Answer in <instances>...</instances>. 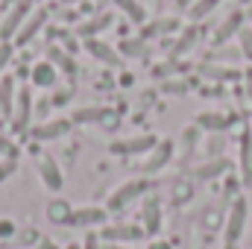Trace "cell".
I'll return each instance as SVG.
<instances>
[{
  "mask_svg": "<svg viewBox=\"0 0 252 249\" xmlns=\"http://www.w3.org/2000/svg\"><path fill=\"white\" fill-rule=\"evenodd\" d=\"M188 3H190V0H179V6H188Z\"/></svg>",
  "mask_w": 252,
  "mask_h": 249,
  "instance_id": "43",
  "label": "cell"
},
{
  "mask_svg": "<svg viewBox=\"0 0 252 249\" xmlns=\"http://www.w3.org/2000/svg\"><path fill=\"white\" fill-rule=\"evenodd\" d=\"M0 3H15V0H0Z\"/></svg>",
  "mask_w": 252,
  "mask_h": 249,
  "instance_id": "46",
  "label": "cell"
},
{
  "mask_svg": "<svg viewBox=\"0 0 252 249\" xmlns=\"http://www.w3.org/2000/svg\"><path fill=\"white\" fill-rule=\"evenodd\" d=\"M147 193H150V182H147V179H129V182L118 185L109 193L106 208H109V211H124L126 205H132L138 196H147Z\"/></svg>",
  "mask_w": 252,
  "mask_h": 249,
  "instance_id": "2",
  "label": "cell"
},
{
  "mask_svg": "<svg viewBox=\"0 0 252 249\" xmlns=\"http://www.w3.org/2000/svg\"><path fill=\"white\" fill-rule=\"evenodd\" d=\"M106 220H109V208H100V205H82V208H73L70 226L91 229V226H106Z\"/></svg>",
  "mask_w": 252,
  "mask_h": 249,
  "instance_id": "13",
  "label": "cell"
},
{
  "mask_svg": "<svg viewBox=\"0 0 252 249\" xmlns=\"http://www.w3.org/2000/svg\"><path fill=\"white\" fill-rule=\"evenodd\" d=\"M247 220H250V202H247V196H238L226 217V244H238L244 238Z\"/></svg>",
  "mask_w": 252,
  "mask_h": 249,
  "instance_id": "3",
  "label": "cell"
},
{
  "mask_svg": "<svg viewBox=\"0 0 252 249\" xmlns=\"http://www.w3.org/2000/svg\"><path fill=\"white\" fill-rule=\"evenodd\" d=\"M70 217H73V205H70L67 199H53V202L47 205V220H50L53 226H67Z\"/></svg>",
  "mask_w": 252,
  "mask_h": 249,
  "instance_id": "19",
  "label": "cell"
},
{
  "mask_svg": "<svg viewBox=\"0 0 252 249\" xmlns=\"http://www.w3.org/2000/svg\"><path fill=\"white\" fill-rule=\"evenodd\" d=\"M238 44H241V56L252 62V27H247V24L241 27V32H238Z\"/></svg>",
  "mask_w": 252,
  "mask_h": 249,
  "instance_id": "28",
  "label": "cell"
},
{
  "mask_svg": "<svg viewBox=\"0 0 252 249\" xmlns=\"http://www.w3.org/2000/svg\"><path fill=\"white\" fill-rule=\"evenodd\" d=\"M170 158H173V141H167V138H164V141H158V144L150 150L147 161L141 164V173H144V176H153V173H158Z\"/></svg>",
  "mask_w": 252,
  "mask_h": 249,
  "instance_id": "10",
  "label": "cell"
},
{
  "mask_svg": "<svg viewBox=\"0 0 252 249\" xmlns=\"http://www.w3.org/2000/svg\"><path fill=\"white\" fill-rule=\"evenodd\" d=\"M12 173H15V158H6V164H0V182L9 179Z\"/></svg>",
  "mask_w": 252,
  "mask_h": 249,
  "instance_id": "36",
  "label": "cell"
},
{
  "mask_svg": "<svg viewBox=\"0 0 252 249\" xmlns=\"http://www.w3.org/2000/svg\"><path fill=\"white\" fill-rule=\"evenodd\" d=\"M196 38H199V32H196V27H188L185 30V35L173 44V56H182V53H188L190 47L196 44Z\"/></svg>",
  "mask_w": 252,
  "mask_h": 249,
  "instance_id": "27",
  "label": "cell"
},
{
  "mask_svg": "<svg viewBox=\"0 0 252 249\" xmlns=\"http://www.w3.org/2000/svg\"><path fill=\"white\" fill-rule=\"evenodd\" d=\"M82 249H100V238H97V235H88V238H85V247Z\"/></svg>",
  "mask_w": 252,
  "mask_h": 249,
  "instance_id": "37",
  "label": "cell"
},
{
  "mask_svg": "<svg viewBox=\"0 0 252 249\" xmlns=\"http://www.w3.org/2000/svg\"><path fill=\"white\" fill-rule=\"evenodd\" d=\"M176 27H179V21H176V18H158L150 30H153V32H158V35H164V32H173Z\"/></svg>",
  "mask_w": 252,
  "mask_h": 249,
  "instance_id": "30",
  "label": "cell"
},
{
  "mask_svg": "<svg viewBox=\"0 0 252 249\" xmlns=\"http://www.w3.org/2000/svg\"><path fill=\"white\" fill-rule=\"evenodd\" d=\"M109 249H126V247H121V244H112V247H109Z\"/></svg>",
  "mask_w": 252,
  "mask_h": 249,
  "instance_id": "41",
  "label": "cell"
},
{
  "mask_svg": "<svg viewBox=\"0 0 252 249\" xmlns=\"http://www.w3.org/2000/svg\"><path fill=\"white\" fill-rule=\"evenodd\" d=\"M70 126H73V121H67V118H53V121L30 126V135L35 141H59V138H64L70 132Z\"/></svg>",
  "mask_w": 252,
  "mask_h": 249,
  "instance_id": "9",
  "label": "cell"
},
{
  "mask_svg": "<svg viewBox=\"0 0 252 249\" xmlns=\"http://www.w3.org/2000/svg\"><path fill=\"white\" fill-rule=\"evenodd\" d=\"M226 249H238V244H226Z\"/></svg>",
  "mask_w": 252,
  "mask_h": 249,
  "instance_id": "42",
  "label": "cell"
},
{
  "mask_svg": "<svg viewBox=\"0 0 252 249\" xmlns=\"http://www.w3.org/2000/svg\"><path fill=\"white\" fill-rule=\"evenodd\" d=\"M247 15H250V18H252V6H250V9H247Z\"/></svg>",
  "mask_w": 252,
  "mask_h": 249,
  "instance_id": "44",
  "label": "cell"
},
{
  "mask_svg": "<svg viewBox=\"0 0 252 249\" xmlns=\"http://www.w3.org/2000/svg\"><path fill=\"white\" fill-rule=\"evenodd\" d=\"M241 27H244V12H241V9H235V12H229V15L220 21V27L214 30L211 41H214V44H226L232 35H238V32H241Z\"/></svg>",
  "mask_w": 252,
  "mask_h": 249,
  "instance_id": "15",
  "label": "cell"
},
{
  "mask_svg": "<svg viewBox=\"0 0 252 249\" xmlns=\"http://www.w3.org/2000/svg\"><path fill=\"white\" fill-rule=\"evenodd\" d=\"M67 3H82V0H67Z\"/></svg>",
  "mask_w": 252,
  "mask_h": 249,
  "instance_id": "45",
  "label": "cell"
},
{
  "mask_svg": "<svg viewBox=\"0 0 252 249\" xmlns=\"http://www.w3.org/2000/svg\"><path fill=\"white\" fill-rule=\"evenodd\" d=\"M226 170H229V161H226V158H211V161L199 164V167L193 170V176H196L199 182H208V179H217V176H223Z\"/></svg>",
  "mask_w": 252,
  "mask_h": 249,
  "instance_id": "20",
  "label": "cell"
},
{
  "mask_svg": "<svg viewBox=\"0 0 252 249\" xmlns=\"http://www.w3.org/2000/svg\"><path fill=\"white\" fill-rule=\"evenodd\" d=\"M38 249H59V247H56L50 238H44V241H38Z\"/></svg>",
  "mask_w": 252,
  "mask_h": 249,
  "instance_id": "39",
  "label": "cell"
},
{
  "mask_svg": "<svg viewBox=\"0 0 252 249\" xmlns=\"http://www.w3.org/2000/svg\"><path fill=\"white\" fill-rule=\"evenodd\" d=\"M12 235H15V223H12L9 217H3V220H0V241H9Z\"/></svg>",
  "mask_w": 252,
  "mask_h": 249,
  "instance_id": "35",
  "label": "cell"
},
{
  "mask_svg": "<svg viewBox=\"0 0 252 249\" xmlns=\"http://www.w3.org/2000/svg\"><path fill=\"white\" fill-rule=\"evenodd\" d=\"M147 249H173V244H167V241H158V238H156V241H150V247Z\"/></svg>",
  "mask_w": 252,
  "mask_h": 249,
  "instance_id": "38",
  "label": "cell"
},
{
  "mask_svg": "<svg viewBox=\"0 0 252 249\" xmlns=\"http://www.w3.org/2000/svg\"><path fill=\"white\" fill-rule=\"evenodd\" d=\"M161 91L164 94H188V85L185 82H161Z\"/></svg>",
  "mask_w": 252,
  "mask_h": 249,
  "instance_id": "34",
  "label": "cell"
},
{
  "mask_svg": "<svg viewBox=\"0 0 252 249\" xmlns=\"http://www.w3.org/2000/svg\"><path fill=\"white\" fill-rule=\"evenodd\" d=\"M121 12H124L129 21H135V24H144L147 21V12H144V6L138 3V0H112Z\"/></svg>",
  "mask_w": 252,
  "mask_h": 249,
  "instance_id": "22",
  "label": "cell"
},
{
  "mask_svg": "<svg viewBox=\"0 0 252 249\" xmlns=\"http://www.w3.org/2000/svg\"><path fill=\"white\" fill-rule=\"evenodd\" d=\"M47 18H50V9H47V6H38V9H32V15L24 21V27H21V32L15 35V41H12V44H15V47H27V44H30V41H32V38H35L41 30H44Z\"/></svg>",
  "mask_w": 252,
  "mask_h": 249,
  "instance_id": "4",
  "label": "cell"
},
{
  "mask_svg": "<svg viewBox=\"0 0 252 249\" xmlns=\"http://www.w3.org/2000/svg\"><path fill=\"white\" fill-rule=\"evenodd\" d=\"M241 179L252 187V129H244L241 135Z\"/></svg>",
  "mask_w": 252,
  "mask_h": 249,
  "instance_id": "17",
  "label": "cell"
},
{
  "mask_svg": "<svg viewBox=\"0 0 252 249\" xmlns=\"http://www.w3.org/2000/svg\"><path fill=\"white\" fill-rule=\"evenodd\" d=\"M141 229L147 235H158L161 232V199L156 193H147L144 196V205H141Z\"/></svg>",
  "mask_w": 252,
  "mask_h": 249,
  "instance_id": "7",
  "label": "cell"
},
{
  "mask_svg": "<svg viewBox=\"0 0 252 249\" xmlns=\"http://www.w3.org/2000/svg\"><path fill=\"white\" fill-rule=\"evenodd\" d=\"M30 82H32L35 88L50 91V88L59 85V67L50 62V59H41V62H35L30 67Z\"/></svg>",
  "mask_w": 252,
  "mask_h": 249,
  "instance_id": "11",
  "label": "cell"
},
{
  "mask_svg": "<svg viewBox=\"0 0 252 249\" xmlns=\"http://www.w3.org/2000/svg\"><path fill=\"white\" fill-rule=\"evenodd\" d=\"M196 126L211 129V132H220V129H226V126H229V118H226V115H217V112H205V115H199V118H196Z\"/></svg>",
  "mask_w": 252,
  "mask_h": 249,
  "instance_id": "24",
  "label": "cell"
},
{
  "mask_svg": "<svg viewBox=\"0 0 252 249\" xmlns=\"http://www.w3.org/2000/svg\"><path fill=\"white\" fill-rule=\"evenodd\" d=\"M47 53H50L47 59H50L53 64H59V67H62V70L67 73V76H76V64H73V59H70V56L64 53L62 47H56V44H53V47H50Z\"/></svg>",
  "mask_w": 252,
  "mask_h": 249,
  "instance_id": "23",
  "label": "cell"
},
{
  "mask_svg": "<svg viewBox=\"0 0 252 249\" xmlns=\"http://www.w3.org/2000/svg\"><path fill=\"white\" fill-rule=\"evenodd\" d=\"M38 179H41V185L47 187V190H53V193H59L64 187V173H62V167L56 164L53 156H41L38 158Z\"/></svg>",
  "mask_w": 252,
  "mask_h": 249,
  "instance_id": "8",
  "label": "cell"
},
{
  "mask_svg": "<svg viewBox=\"0 0 252 249\" xmlns=\"http://www.w3.org/2000/svg\"><path fill=\"white\" fill-rule=\"evenodd\" d=\"M250 129H252V126H250Z\"/></svg>",
  "mask_w": 252,
  "mask_h": 249,
  "instance_id": "48",
  "label": "cell"
},
{
  "mask_svg": "<svg viewBox=\"0 0 252 249\" xmlns=\"http://www.w3.org/2000/svg\"><path fill=\"white\" fill-rule=\"evenodd\" d=\"M12 129L15 132H27L32 124V91L30 88H18V100H15V112H12Z\"/></svg>",
  "mask_w": 252,
  "mask_h": 249,
  "instance_id": "5",
  "label": "cell"
},
{
  "mask_svg": "<svg viewBox=\"0 0 252 249\" xmlns=\"http://www.w3.org/2000/svg\"><path fill=\"white\" fill-rule=\"evenodd\" d=\"M220 3H223V0H196V3L188 9V18L190 21H202V18H205L208 12H214Z\"/></svg>",
  "mask_w": 252,
  "mask_h": 249,
  "instance_id": "26",
  "label": "cell"
},
{
  "mask_svg": "<svg viewBox=\"0 0 252 249\" xmlns=\"http://www.w3.org/2000/svg\"><path fill=\"white\" fill-rule=\"evenodd\" d=\"M158 144L156 135H135V138H124V141H112L109 153L112 156H138V153H150Z\"/></svg>",
  "mask_w": 252,
  "mask_h": 249,
  "instance_id": "6",
  "label": "cell"
},
{
  "mask_svg": "<svg viewBox=\"0 0 252 249\" xmlns=\"http://www.w3.org/2000/svg\"><path fill=\"white\" fill-rule=\"evenodd\" d=\"M30 15H32V0H15L6 9V15L0 18V41H9L12 44Z\"/></svg>",
  "mask_w": 252,
  "mask_h": 249,
  "instance_id": "1",
  "label": "cell"
},
{
  "mask_svg": "<svg viewBox=\"0 0 252 249\" xmlns=\"http://www.w3.org/2000/svg\"><path fill=\"white\" fill-rule=\"evenodd\" d=\"M85 50H88V53H91L97 62H103V64H118V62H121L118 50H115L112 44L100 41V38H88V41H85Z\"/></svg>",
  "mask_w": 252,
  "mask_h": 249,
  "instance_id": "18",
  "label": "cell"
},
{
  "mask_svg": "<svg viewBox=\"0 0 252 249\" xmlns=\"http://www.w3.org/2000/svg\"><path fill=\"white\" fill-rule=\"evenodd\" d=\"M112 21H115V12H100V15H94V18H85V21H79V27H76V35L79 38H97L103 30H109L112 27Z\"/></svg>",
  "mask_w": 252,
  "mask_h": 249,
  "instance_id": "14",
  "label": "cell"
},
{
  "mask_svg": "<svg viewBox=\"0 0 252 249\" xmlns=\"http://www.w3.org/2000/svg\"><path fill=\"white\" fill-rule=\"evenodd\" d=\"M109 115H112L109 109H103V106H91V109H76L70 121H73V124H103Z\"/></svg>",
  "mask_w": 252,
  "mask_h": 249,
  "instance_id": "21",
  "label": "cell"
},
{
  "mask_svg": "<svg viewBox=\"0 0 252 249\" xmlns=\"http://www.w3.org/2000/svg\"><path fill=\"white\" fill-rule=\"evenodd\" d=\"M147 232L141 226H126V223H115V226H103L100 232V241H109V244H132V241H141Z\"/></svg>",
  "mask_w": 252,
  "mask_h": 249,
  "instance_id": "12",
  "label": "cell"
},
{
  "mask_svg": "<svg viewBox=\"0 0 252 249\" xmlns=\"http://www.w3.org/2000/svg\"><path fill=\"white\" fill-rule=\"evenodd\" d=\"M176 70H179L176 62H164V64H158V67L153 70V76H156V79H170V73H176Z\"/></svg>",
  "mask_w": 252,
  "mask_h": 249,
  "instance_id": "33",
  "label": "cell"
},
{
  "mask_svg": "<svg viewBox=\"0 0 252 249\" xmlns=\"http://www.w3.org/2000/svg\"><path fill=\"white\" fill-rule=\"evenodd\" d=\"M244 82H247V91H250V97H252V70H244Z\"/></svg>",
  "mask_w": 252,
  "mask_h": 249,
  "instance_id": "40",
  "label": "cell"
},
{
  "mask_svg": "<svg viewBox=\"0 0 252 249\" xmlns=\"http://www.w3.org/2000/svg\"><path fill=\"white\" fill-rule=\"evenodd\" d=\"M118 53H126L129 59H141L147 53V41H141V38H124L121 47H118Z\"/></svg>",
  "mask_w": 252,
  "mask_h": 249,
  "instance_id": "25",
  "label": "cell"
},
{
  "mask_svg": "<svg viewBox=\"0 0 252 249\" xmlns=\"http://www.w3.org/2000/svg\"><path fill=\"white\" fill-rule=\"evenodd\" d=\"M12 56H15V44L0 41V76L6 73V67H9V62H12Z\"/></svg>",
  "mask_w": 252,
  "mask_h": 249,
  "instance_id": "29",
  "label": "cell"
},
{
  "mask_svg": "<svg viewBox=\"0 0 252 249\" xmlns=\"http://www.w3.org/2000/svg\"><path fill=\"white\" fill-rule=\"evenodd\" d=\"M241 3H252V0H241Z\"/></svg>",
  "mask_w": 252,
  "mask_h": 249,
  "instance_id": "47",
  "label": "cell"
},
{
  "mask_svg": "<svg viewBox=\"0 0 252 249\" xmlns=\"http://www.w3.org/2000/svg\"><path fill=\"white\" fill-rule=\"evenodd\" d=\"M0 156H6V158H18V147H15V141H12L9 135H0Z\"/></svg>",
  "mask_w": 252,
  "mask_h": 249,
  "instance_id": "32",
  "label": "cell"
},
{
  "mask_svg": "<svg viewBox=\"0 0 252 249\" xmlns=\"http://www.w3.org/2000/svg\"><path fill=\"white\" fill-rule=\"evenodd\" d=\"M15 100H18V82H15V76L3 73V76H0V115H3L6 121H9L12 112H15Z\"/></svg>",
  "mask_w": 252,
  "mask_h": 249,
  "instance_id": "16",
  "label": "cell"
},
{
  "mask_svg": "<svg viewBox=\"0 0 252 249\" xmlns=\"http://www.w3.org/2000/svg\"><path fill=\"white\" fill-rule=\"evenodd\" d=\"M205 73H208L211 79H235V76H241L238 70H229V67H217V64H208V67H205Z\"/></svg>",
  "mask_w": 252,
  "mask_h": 249,
  "instance_id": "31",
  "label": "cell"
}]
</instances>
